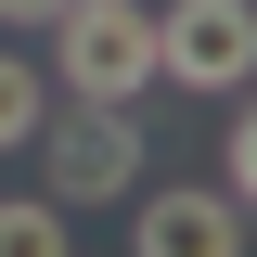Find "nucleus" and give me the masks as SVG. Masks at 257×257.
<instances>
[{"label": "nucleus", "mask_w": 257, "mask_h": 257, "mask_svg": "<svg viewBox=\"0 0 257 257\" xmlns=\"http://www.w3.org/2000/svg\"><path fill=\"white\" fill-rule=\"evenodd\" d=\"M142 257H244V193H142Z\"/></svg>", "instance_id": "20e7f679"}, {"label": "nucleus", "mask_w": 257, "mask_h": 257, "mask_svg": "<svg viewBox=\"0 0 257 257\" xmlns=\"http://www.w3.org/2000/svg\"><path fill=\"white\" fill-rule=\"evenodd\" d=\"M231 103H244V116H231V193H244V206H257V77H244V90H231Z\"/></svg>", "instance_id": "0eeeda50"}, {"label": "nucleus", "mask_w": 257, "mask_h": 257, "mask_svg": "<svg viewBox=\"0 0 257 257\" xmlns=\"http://www.w3.org/2000/svg\"><path fill=\"white\" fill-rule=\"evenodd\" d=\"M244 77H257V0H167L155 13V90L231 103Z\"/></svg>", "instance_id": "7ed1b4c3"}, {"label": "nucleus", "mask_w": 257, "mask_h": 257, "mask_svg": "<svg viewBox=\"0 0 257 257\" xmlns=\"http://www.w3.org/2000/svg\"><path fill=\"white\" fill-rule=\"evenodd\" d=\"M39 180H52V206H128V193H142V128H128V103H64V116H39Z\"/></svg>", "instance_id": "f03ea898"}, {"label": "nucleus", "mask_w": 257, "mask_h": 257, "mask_svg": "<svg viewBox=\"0 0 257 257\" xmlns=\"http://www.w3.org/2000/svg\"><path fill=\"white\" fill-rule=\"evenodd\" d=\"M52 13H64V0H0V26H52Z\"/></svg>", "instance_id": "6e6552de"}, {"label": "nucleus", "mask_w": 257, "mask_h": 257, "mask_svg": "<svg viewBox=\"0 0 257 257\" xmlns=\"http://www.w3.org/2000/svg\"><path fill=\"white\" fill-rule=\"evenodd\" d=\"M52 77H64V103H142L155 90V13L142 0H64L52 13Z\"/></svg>", "instance_id": "f257e3e1"}, {"label": "nucleus", "mask_w": 257, "mask_h": 257, "mask_svg": "<svg viewBox=\"0 0 257 257\" xmlns=\"http://www.w3.org/2000/svg\"><path fill=\"white\" fill-rule=\"evenodd\" d=\"M39 116H52V103H39V64H26V52H0V155H26Z\"/></svg>", "instance_id": "423d86ee"}, {"label": "nucleus", "mask_w": 257, "mask_h": 257, "mask_svg": "<svg viewBox=\"0 0 257 257\" xmlns=\"http://www.w3.org/2000/svg\"><path fill=\"white\" fill-rule=\"evenodd\" d=\"M0 257H64V206L52 193H0Z\"/></svg>", "instance_id": "39448f33"}]
</instances>
